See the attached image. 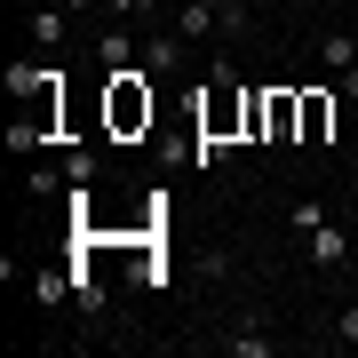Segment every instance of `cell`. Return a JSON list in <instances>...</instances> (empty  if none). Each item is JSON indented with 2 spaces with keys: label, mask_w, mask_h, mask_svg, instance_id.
I'll return each mask as SVG.
<instances>
[{
  "label": "cell",
  "mask_w": 358,
  "mask_h": 358,
  "mask_svg": "<svg viewBox=\"0 0 358 358\" xmlns=\"http://www.w3.org/2000/svg\"><path fill=\"white\" fill-rule=\"evenodd\" d=\"M223 350H231V358H271V334H263L255 319H239V327L223 334Z\"/></svg>",
  "instance_id": "9"
},
{
  "label": "cell",
  "mask_w": 358,
  "mask_h": 358,
  "mask_svg": "<svg viewBox=\"0 0 358 358\" xmlns=\"http://www.w3.org/2000/svg\"><path fill=\"white\" fill-rule=\"evenodd\" d=\"M319 56L334 64V80H350V72H358V32H343V24H334V32L319 40Z\"/></svg>",
  "instance_id": "7"
},
{
  "label": "cell",
  "mask_w": 358,
  "mask_h": 358,
  "mask_svg": "<svg viewBox=\"0 0 358 358\" xmlns=\"http://www.w3.org/2000/svg\"><path fill=\"white\" fill-rule=\"evenodd\" d=\"M183 56H192V40H183L176 24L143 32V72H152V80H176V72H183Z\"/></svg>",
  "instance_id": "4"
},
{
  "label": "cell",
  "mask_w": 358,
  "mask_h": 358,
  "mask_svg": "<svg viewBox=\"0 0 358 358\" xmlns=\"http://www.w3.org/2000/svg\"><path fill=\"white\" fill-rule=\"evenodd\" d=\"M199 136H207V143H239V136H247V88H239V72H231V56H207Z\"/></svg>",
  "instance_id": "1"
},
{
  "label": "cell",
  "mask_w": 358,
  "mask_h": 358,
  "mask_svg": "<svg viewBox=\"0 0 358 358\" xmlns=\"http://www.w3.org/2000/svg\"><path fill=\"white\" fill-rule=\"evenodd\" d=\"M48 8H103V0H48Z\"/></svg>",
  "instance_id": "18"
},
{
  "label": "cell",
  "mask_w": 358,
  "mask_h": 358,
  "mask_svg": "<svg viewBox=\"0 0 358 358\" xmlns=\"http://www.w3.org/2000/svg\"><path fill=\"white\" fill-rule=\"evenodd\" d=\"M96 56H103V72L136 64V32H128V24H103V40H96Z\"/></svg>",
  "instance_id": "8"
},
{
  "label": "cell",
  "mask_w": 358,
  "mask_h": 358,
  "mask_svg": "<svg viewBox=\"0 0 358 358\" xmlns=\"http://www.w3.org/2000/svg\"><path fill=\"white\" fill-rule=\"evenodd\" d=\"M334 136V96L327 88H303V136L294 143H327Z\"/></svg>",
  "instance_id": "6"
},
{
  "label": "cell",
  "mask_w": 358,
  "mask_h": 358,
  "mask_svg": "<svg viewBox=\"0 0 358 358\" xmlns=\"http://www.w3.org/2000/svg\"><path fill=\"white\" fill-rule=\"evenodd\" d=\"M334 343H343V350H358V303H343V319H334Z\"/></svg>",
  "instance_id": "17"
},
{
  "label": "cell",
  "mask_w": 358,
  "mask_h": 358,
  "mask_svg": "<svg viewBox=\"0 0 358 358\" xmlns=\"http://www.w3.org/2000/svg\"><path fill=\"white\" fill-rule=\"evenodd\" d=\"M343 88H350V96H358V72H350V80H343Z\"/></svg>",
  "instance_id": "19"
},
{
  "label": "cell",
  "mask_w": 358,
  "mask_h": 358,
  "mask_svg": "<svg viewBox=\"0 0 358 358\" xmlns=\"http://www.w3.org/2000/svg\"><path fill=\"white\" fill-rule=\"evenodd\" d=\"M152 120H159L152 72H143V64H120L112 80H103V128H112V136H152Z\"/></svg>",
  "instance_id": "2"
},
{
  "label": "cell",
  "mask_w": 358,
  "mask_h": 358,
  "mask_svg": "<svg viewBox=\"0 0 358 358\" xmlns=\"http://www.w3.org/2000/svg\"><path fill=\"white\" fill-rule=\"evenodd\" d=\"M32 40H40V48H64V8H48V0H40V16H32Z\"/></svg>",
  "instance_id": "12"
},
{
  "label": "cell",
  "mask_w": 358,
  "mask_h": 358,
  "mask_svg": "<svg viewBox=\"0 0 358 358\" xmlns=\"http://www.w3.org/2000/svg\"><path fill=\"white\" fill-rule=\"evenodd\" d=\"M263 136L271 143H294V136H303V88H263Z\"/></svg>",
  "instance_id": "3"
},
{
  "label": "cell",
  "mask_w": 358,
  "mask_h": 358,
  "mask_svg": "<svg viewBox=\"0 0 358 358\" xmlns=\"http://www.w3.org/2000/svg\"><path fill=\"white\" fill-rule=\"evenodd\" d=\"M287 223H294V231H319V223H327V199H294Z\"/></svg>",
  "instance_id": "14"
},
{
  "label": "cell",
  "mask_w": 358,
  "mask_h": 358,
  "mask_svg": "<svg viewBox=\"0 0 358 358\" xmlns=\"http://www.w3.org/2000/svg\"><path fill=\"white\" fill-rule=\"evenodd\" d=\"M88 263H96V255H80V263H72V303H80V310H103V279H96Z\"/></svg>",
  "instance_id": "10"
},
{
  "label": "cell",
  "mask_w": 358,
  "mask_h": 358,
  "mask_svg": "<svg viewBox=\"0 0 358 358\" xmlns=\"http://www.w3.org/2000/svg\"><path fill=\"white\" fill-rule=\"evenodd\" d=\"M32 294H40V303H64V294H72V271H40Z\"/></svg>",
  "instance_id": "13"
},
{
  "label": "cell",
  "mask_w": 358,
  "mask_h": 358,
  "mask_svg": "<svg viewBox=\"0 0 358 358\" xmlns=\"http://www.w3.org/2000/svg\"><path fill=\"white\" fill-rule=\"evenodd\" d=\"M64 176H72V192H88V183H96V152H72Z\"/></svg>",
  "instance_id": "16"
},
{
  "label": "cell",
  "mask_w": 358,
  "mask_h": 358,
  "mask_svg": "<svg viewBox=\"0 0 358 358\" xmlns=\"http://www.w3.org/2000/svg\"><path fill=\"white\" fill-rule=\"evenodd\" d=\"M199 8H215V24H223V32H239V24H247V0H199Z\"/></svg>",
  "instance_id": "15"
},
{
  "label": "cell",
  "mask_w": 358,
  "mask_h": 358,
  "mask_svg": "<svg viewBox=\"0 0 358 358\" xmlns=\"http://www.w3.org/2000/svg\"><path fill=\"white\" fill-rule=\"evenodd\" d=\"M176 32H183V40H207V32H223V24H215V8L183 0V8H176Z\"/></svg>",
  "instance_id": "11"
},
{
  "label": "cell",
  "mask_w": 358,
  "mask_h": 358,
  "mask_svg": "<svg viewBox=\"0 0 358 358\" xmlns=\"http://www.w3.org/2000/svg\"><path fill=\"white\" fill-rule=\"evenodd\" d=\"M303 247H310V263H319V271H343V263H350V231L334 223V215H327L319 231H303Z\"/></svg>",
  "instance_id": "5"
}]
</instances>
